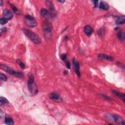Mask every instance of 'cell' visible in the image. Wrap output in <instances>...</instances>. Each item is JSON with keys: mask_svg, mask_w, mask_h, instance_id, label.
Returning <instances> with one entry per match:
<instances>
[{"mask_svg": "<svg viewBox=\"0 0 125 125\" xmlns=\"http://www.w3.org/2000/svg\"><path fill=\"white\" fill-rule=\"evenodd\" d=\"M6 31V29L5 27H3L2 28H1V31Z\"/></svg>", "mask_w": 125, "mask_h": 125, "instance_id": "obj_27", "label": "cell"}, {"mask_svg": "<svg viewBox=\"0 0 125 125\" xmlns=\"http://www.w3.org/2000/svg\"><path fill=\"white\" fill-rule=\"evenodd\" d=\"M98 5H99V7L100 9L104 10H107L109 8V6L108 4L106 2L104 1H101L100 4H98Z\"/></svg>", "mask_w": 125, "mask_h": 125, "instance_id": "obj_15", "label": "cell"}, {"mask_svg": "<svg viewBox=\"0 0 125 125\" xmlns=\"http://www.w3.org/2000/svg\"><path fill=\"white\" fill-rule=\"evenodd\" d=\"M3 18L7 19L9 21L12 20L13 18V13L10 10L6 9H4L3 10Z\"/></svg>", "mask_w": 125, "mask_h": 125, "instance_id": "obj_10", "label": "cell"}, {"mask_svg": "<svg viewBox=\"0 0 125 125\" xmlns=\"http://www.w3.org/2000/svg\"><path fill=\"white\" fill-rule=\"evenodd\" d=\"M23 32L26 35L29 39L32 41L35 44H39L42 42V40L41 38L34 32L25 28L22 29Z\"/></svg>", "mask_w": 125, "mask_h": 125, "instance_id": "obj_1", "label": "cell"}, {"mask_svg": "<svg viewBox=\"0 0 125 125\" xmlns=\"http://www.w3.org/2000/svg\"><path fill=\"white\" fill-rule=\"evenodd\" d=\"M97 57L100 60H106L108 61H112L113 60V58L112 57L104 54H99L97 55Z\"/></svg>", "mask_w": 125, "mask_h": 125, "instance_id": "obj_13", "label": "cell"}, {"mask_svg": "<svg viewBox=\"0 0 125 125\" xmlns=\"http://www.w3.org/2000/svg\"><path fill=\"white\" fill-rule=\"evenodd\" d=\"M8 3H9V4L10 6L11 7V8H12V9L13 10V12H14V13H17L18 12L19 10H18V9L17 8V7H16L15 5H14L12 3H10L9 2H8Z\"/></svg>", "mask_w": 125, "mask_h": 125, "instance_id": "obj_22", "label": "cell"}, {"mask_svg": "<svg viewBox=\"0 0 125 125\" xmlns=\"http://www.w3.org/2000/svg\"><path fill=\"white\" fill-rule=\"evenodd\" d=\"M42 25L45 37L46 39H49L52 34L53 30V26L51 23L48 20H45L42 22Z\"/></svg>", "mask_w": 125, "mask_h": 125, "instance_id": "obj_3", "label": "cell"}, {"mask_svg": "<svg viewBox=\"0 0 125 125\" xmlns=\"http://www.w3.org/2000/svg\"><path fill=\"white\" fill-rule=\"evenodd\" d=\"M8 101L5 98L3 97H1L0 98V104L2 105V104H8Z\"/></svg>", "mask_w": 125, "mask_h": 125, "instance_id": "obj_20", "label": "cell"}, {"mask_svg": "<svg viewBox=\"0 0 125 125\" xmlns=\"http://www.w3.org/2000/svg\"><path fill=\"white\" fill-rule=\"evenodd\" d=\"M83 31L84 33L87 36L90 37L93 32V28L89 25H86L84 26Z\"/></svg>", "mask_w": 125, "mask_h": 125, "instance_id": "obj_12", "label": "cell"}, {"mask_svg": "<svg viewBox=\"0 0 125 125\" xmlns=\"http://www.w3.org/2000/svg\"><path fill=\"white\" fill-rule=\"evenodd\" d=\"M41 15L46 20L54 18L56 14L55 12L51 11L50 10H48L45 8H42L40 11Z\"/></svg>", "mask_w": 125, "mask_h": 125, "instance_id": "obj_7", "label": "cell"}, {"mask_svg": "<svg viewBox=\"0 0 125 125\" xmlns=\"http://www.w3.org/2000/svg\"><path fill=\"white\" fill-rule=\"evenodd\" d=\"M72 63L73 68L76 74L79 77H80L81 76V72L80 69V64L79 62L75 58H73L72 60Z\"/></svg>", "mask_w": 125, "mask_h": 125, "instance_id": "obj_8", "label": "cell"}, {"mask_svg": "<svg viewBox=\"0 0 125 125\" xmlns=\"http://www.w3.org/2000/svg\"><path fill=\"white\" fill-rule=\"evenodd\" d=\"M24 23L28 27H35L37 25L35 19L31 15H26L24 17Z\"/></svg>", "mask_w": 125, "mask_h": 125, "instance_id": "obj_6", "label": "cell"}, {"mask_svg": "<svg viewBox=\"0 0 125 125\" xmlns=\"http://www.w3.org/2000/svg\"><path fill=\"white\" fill-rule=\"evenodd\" d=\"M45 2H46V5H47L48 8H49L50 11L55 12L54 11V6L52 2L51 1H50V0H46L45 1Z\"/></svg>", "mask_w": 125, "mask_h": 125, "instance_id": "obj_19", "label": "cell"}, {"mask_svg": "<svg viewBox=\"0 0 125 125\" xmlns=\"http://www.w3.org/2000/svg\"><path fill=\"white\" fill-rule=\"evenodd\" d=\"M61 59L63 61L66 67L67 68L70 69V63L67 58V54H62L60 56Z\"/></svg>", "mask_w": 125, "mask_h": 125, "instance_id": "obj_11", "label": "cell"}, {"mask_svg": "<svg viewBox=\"0 0 125 125\" xmlns=\"http://www.w3.org/2000/svg\"><path fill=\"white\" fill-rule=\"evenodd\" d=\"M5 123L9 125H13L14 124L13 119L8 115H6L5 116Z\"/></svg>", "mask_w": 125, "mask_h": 125, "instance_id": "obj_17", "label": "cell"}, {"mask_svg": "<svg viewBox=\"0 0 125 125\" xmlns=\"http://www.w3.org/2000/svg\"><path fill=\"white\" fill-rule=\"evenodd\" d=\"M117 36L118 39L121 41H124L125 39V34L124 31H119L117 34Z\"/></svg>", "mask_w": 125, "mask_h": 125, "instance_id": "obj_18", "label": "cell"}, {"mask_svg": "<svg viewBox=\"0 0 125 125\" xmlns=\"http://www.w3.org/2000/svg\"><path fill=\"white\" fill-rule=\"evenodd\" d=\"M28 88L30 93L33 95H36L38 92V88L35 83L34 77L32 74H30L28 77Z\"/></svg>", "mask_w": 125, "mask_h": 125, "instance_id": "obj_2", "label": "cell"}, {"mask_svg": "<svg viewBox=\"0 0 125 125\" xmlns=\"http://www.w3.org/2000/svg\"><path fill=\"white\" fill-rule=\"evenodd\" d=\"M105 118L108 120H110L118 124L125 125V122L123 119L118 115L112 114H106L105 115Z\"/></svg>", "mask_w": 125, "mask_h": 125, "instance_id": "obj_4", "label": "cell"}, {"mask_svg": "<svg viewBox=\"0 0 125 125\" xmlns=\"http://www.w3.org/2000/svg\"><path fill=\"white\" fill-rule=\"evenodd\" d=\"M111 92L114 95H115L116 96H117V97H118L119 98H120V99L123 100V101L124 102H125V94L124 93H120L118 91H117L115 90H112Z\"/></svg>", "mask_w": 125, "mask_h": 125, "instance_id": "obj_14", "label": "cell"}, {"mask_svg": "<svg viewBox=\"0 0 125 125\" xmlns=\"http://www.w3.org/2000/svg\"><path fill=\"white\" fill-rule=\"evenodd\" d=\"M8 21H9V20H8L7 19H6L4 18H1L0 19V23L2 25L5 24L7 22H8Z\"/></svg>", "mask_w": 125, "mask_h": 125, "instance_id": "obj_23", "label": "cell"}, {"mask_svg": "<svg viewBox=\"0 0 125 125\" xmlns=\"http://www.w3.org/2000/svg\"><path fill=\"white\" fill-rule=\"evenodd\" d=\"M92 2H93L94 3V7H98V0H93Z\"/></svg>", "mask_w": 125, "mask_h": 125, "instance_id": "obj_26", "label": "cell"}, {"mask_svg": "<svg viewBox=\"0 0 125 125\" xmlns=\"http://www.w3.org/2000/svg\"><path fill=\"white\" fill-rule=\"evenodd\" d=\"M0 67L2 69H3L4 71H5L6 73L14 75L17 77H22L23 76V74L21 72H17L15 71L13 68L11 67L4 65V64H0Z\"/></svg>", "mask_w": 125, "mask_h": 125, "instance_id": "obj_5", "label": "cell"}, {"mask_svg": "<svg viewBox=\"0 0 125 125\" xmlns=\"http://www.w3.org/2000/svg\"><path fill=\"white\" fill-rule=\"evenodd\" d=\"M17 61V62L18 63V64H19V65L20 66V67L22 69H25V65L24 64V63L20 59H17L16 60Z\"/></svg>", "mask_w": 125, "mask_h": 125, "instance_id": "obj_21", "label": "cell"}, {"mask_svg": "<svg viewBox=\"0 0 125 125\" xmlns=\"http://www.w3.org/2000/svg\"><path fill=\"white\" fill-rule=\"evenodd\" d=\"M101 96H102L103 98H104V99H107V100H112V99L110 97H108V96H107L106 95H104V94H102Z\"/></svg>", "mask_w": 125, "mask_h": 125, "instance_id": "obj_25", "label": "cell"}, {"mask_svg": "<svg viewBox=\"0 0 125 125\" xmlns=\"http://www.w3.org/2000/svg\"><path fill=\"white\" fill-rule=\"evenodd\" d=\"M58 1L60 2H62V3H63L65 1H64V0H58Z\"/></svg>", "mask_w": 125, "mask_h": 125, "instance_id": "obj_29", "label": "cell"}, {"mask_svg": "<svg viewBox=\"0 0 125 125\" xmlns=\"http://www.w3.org/2000/svg\"><path fill=\"white\" fill-rule=\"evenodd\" d=\"M49 98L52 100L54 101L57 102H62V99L60 95L56 92H53L51 93L49 95Z\"/></svg>", "mask_w": 125, "mask_h": 125, "instance_id": "obj_9", "label": "cell"}, {"mask_svg": "<svg viewBox=\"0 0 125 125\" xmlns=\"http://www.w3.org/2000/svg\"><path fill=\"white\" fill-rule=\"evenodd\" d=\"M125 22V17L124 15L118 17L116 20V23L117 24H123Z\"/></svg>", "mask_w": 125, "mask_h": 125, "instance_id": "obj_16", "label": "cell"}, {"mask_svg": "<svg viewBox=\"0 0 125 125\" xmlns=\"http://www.w3.org/2000/svg\"><path fill=\"white\" fill-rule=\"evenodd\" d=\"M0 6H2V4H3L2 0H0Z\"/></svg>", "mask_w": 125, "mask_h": 125, "instance_id": "obj_28", "label": "cell"}, {"mask_svg": "<svg viewBox=\"0 0 125 125\" xmlns=\"http://www.w3.org/2000/svg\"><path fill=\"white\" fill-rule=\"evenodd\" d=\"M0 80L3 82H6L7 81L6 76L2 73L0 74Z\"/></svg>", "mask_w": 125, "mask_h": 125, "instance_id": "obj_24", "label": "cell"}]
</instances>
